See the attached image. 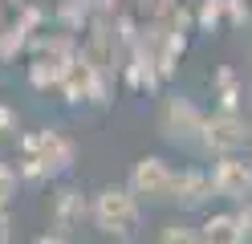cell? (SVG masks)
<instances>
[{
    "mask_svg": "<svg viewBox=\"0 0 252 244\" xmlns=\"http://www.w3.org/2000/svg\"><path fill=\"white\" fill-rule=\"evenodd\" d=\"M73 167V142L61 130H37V135L21 139V163L17 175L25 183H49L61 171Z\"/></svg>",
    "mask_w": 252,
    "mask_h": 244,
    "instance_id": "6da1fadb",
    "label": "cell"
},
{
    "mask_svg": "<svg viewBox=\"0 0 252 244\" xmlns=\"http://www.w3.org/2000/svg\"><path fill=\"white\" fill-rule=\"evenodd\" d=\"M90 216L98 224V232L126 240L138 228V220H143V208H138V195L130 187H102L90 204Z\"/></svg>",
    "mask_w": 252,
    "mask_h": 244,
    "instance_id": "7a4b0ae2",
    "label": "cell"
},
{
    "mask_svg": "<svg viewBox=\"0 0 252 244\" xmlns=\"http://www.w3.org/2000/svg\"><path fill=\"white\" fill-rule=\"evenodd\" d=\"M203 122H208V114H203L191 98H179V94H171L163 102V110H159V130H163V139L175 142V146L203 142Z\"/></svg>",
    "mask_w": 252,
    "mask_h": 244,
    "instance_id": "3957f363",
    "label": "cell"
},
{
    "mask_svg": "<svg viewBox=\"0 0 252 244\" xmlns=\"http://www.w3.org/2000/svg\"><path fill=\"white\" fill-rule=\"evenodd\" d=\"M199 146L208 155L228 159L236 151H244V146H252V126L236 110H216V114H208V122H203V142Z\"/></svg>",
    "mask_w": 252,
    "mask_h": 244,
    "instance_id": "277c9868",
    "label": "cell"
},
{
    "mask_svg": "<svg viewBox=\"0 0 252 244\" xmlns=\"http://www.w3.org/2000/svg\"><path fill=\"white\" fill-rule=\"evenodd\" d=\"M175 175L179 171H171V163L167 159H159V155H143L130 167V187L138 200H147V204H155V200H171L175 195Z\"/></svg>",
    "mask_w": 252,
    "mask_h": 244,
    "instance_id": "5b68a950",
    "label": "cell"
},
{
    "mask_svg": "<svg viewBox=\"0 0 252 244\" xmlns=\"http://www.w3.org/2000/svg\"><path fill=\"white\" fill-rule=\"evenodd\" d=\"M212 183L220 200L232 204H252V163H244L240 155H228L212 167Z\"/></svg>",
    "mask_w": 252,
    "mask_h": 244,
    "instance_id": "8992f818",
    "label": "cell"
},
{
    "mask_svg": "<svg viewBox=\"0 0 252 244\" xmlns=\"http://www.w3.org/2000/svg\"><path fill=\"white\" fill-rule=\"evenodd\" d=\"M86 195L77 191V187H61L57 195H53V208H49V220H53V232L57 236H69V232H77L82 228V220H86Z\"/></svg>",
    "mask_w": 252,
    "mask_h": 244,
    "instance_id": "52a82bcc",
    "label": "cell"
},
{
    "mask_svg": "<svg viewBox=\"0 0 252 244\" xmlns=\"http://www.w3.org/2000/svg\"><path fill=\"white\" fill-rule=\"evenodd\" d=\"M216 195V183H212V171H199V167H187V171H179L175 175V200L179 208H187V211H195V208H203Z\"/></svg>",
    "mask_w": 252,
    "mask_h": 244,
    "instance_id": "ba28073f",
    "label": "cell"
},
{
    "mask_svg": "<svg viewBox=\"0 0 252 244\" xmlns=\"http://www.w3.org/2000/svg\"><path fill=\"white\" fill-rule=\"evenodd\" d=\"M61 94H65V102H90V98L102 94V77H98V65L90 57H73L65 81H61Z\"/></svg>",
    "mask_w": 252,
    "mask_h": 244,
    "instance_id": "9c48e42d",
    "label": "cell"
},
{
    "mask_svg": "<svg viewBox=\"0 0 252 244\" xmlns=\"http://www.w3.org/2000/svg\"><path fill=\"white\" fill-rule=\"evenodd\" d=\"M69 65H73V57H69L61 45H53V49H41V53H37V61L29 65V81H33L37 90L61 86V81H65V73H69Z\"/></svg>",
    "mask_w": 252,
    "mask_h": 244,
    "instance_id": "30bf717a",
    "label": "cell"
},
{
    "mask_svg": "<svg viewBox=\"0 0 252 244\" xmlns=\"http://www.w3.org/2000/svg\"><path fill=\"white\" fill-rule=\"evenodd\" d=\"M199 236H203V244H248L240 211H216V216H208L199 224Z\"/></svg>",
    "mask_w": 252,
    "mask_h": 244,
    "instance_id": "8fae6325",
    "label": "cell"
},
{
    "mask_svg": "<svg viewBox=\"0 0 252 244\" xmlns=\"http://www.w3.org/2000/svg\"><path fill=\"white\" fill-rule=\"evenodd\" d=\"M159 244H203V236H199V228H191V224H167L163 232H159Z\"/></svg>",
    "mask_w": 252,
    "mask_h": 244,
    "instance_id": "7c38bea8",
    "label": "cell"
},
{
    "mask_svg": "<svg viewBox=\"0 0 252 244\" xmlns=\"http://www.w3.org/2000/svg\"><path fill=\"white\" fill-rule=\"evenodd\" d=\"M17 183H21L17 167H8V163H0V211H8L12 195H17Z\"/></svg>",
    "mask_w": 252,
    "mask_h": 244,
    "instance_id": "4fadbf2b",
    "label": "cell"
},
{
    "mask_svg": "<svg viewBox=\"0 0 252 244\" xmlns=\"http://www.w3.org/2000/svg\"><path fill=\"white\" fill-rule=\"evenodd\" d=\"M216 81H220V90H224V98H220V110H236V106H240V90H236L232 70H220Z\"/></svg>",
    "mask_w": 252,
    "mask_h": 244,
    "instance_id": "5bb4252c",
    "label": "cell"
},
{
    "mask_svg": "<svg viewBox=\"0 0 252 244\" xmlns=\"http://www.w3.org/2000/svg\"><path fill=\"white\" fill-rule=\"evenodd\" d=\"M17 126H21V118H17V110L0 102V139H12V135H17Z\"/></svg>",
    "mask_w": 252,
    "mask_h": 244,
    "instance_id": "9a60e30c",
    "label": "cell"
},
{
    "mask_svg": "<svg viewBox=\"0 0 252 244\" xmlns=\"http://www.w3.org/2000/svg\"><path fill=\"white\" fill-rule=\"evenodd\" d=\"M12 240V220H8V211H0V244H8Z\"/></svg>",
    "mask_w": 252,
    "mask_h": 244,
    "instance_id": "2e32d148",
    "label": "cell"
},
{
    "mask_svg": "<svg viewBox=\"0 0 252 244\" xmlns=\"http://www.w3.org/2000/svg\"><path fill=\"white\" fill-rule=\"evenodd\" d=\"M240 220H244V232H248V244H252V204L240 208Z\"/></svg>",
    "mask_w": 252,
    "mask_h": 244,
    "instance_id": "e0dca14e",
    "label": "cell"
},
{
    "mask_svg": "<svg viewBox=\"0 0 252 244\" xmlns=\"http://www.w3.org/2000/svg\"><path fill=\"white\" fill-rule=\"evenodd\" d=\"M33 244H69L65 236H57V232H45V236H37Z\"/></svg>",
    "mask_w": 252,
    "mask_h": 244,
    "instance_id": "ac0fdd59",
    "label": "cell"
},
{
    "mask_svg": "<svg viewBox=\"0 0 252 244\" xmlns=\"http://www.w3.org/2000/svg\"><path fill=\"white\" fill-rule=\"evenodd\" d=\"M114 244H130V240H114Z\"/></svg>",
    "mask_w": 252,
    "mask_h": 244,
    "instance_id": "d6986e66",
    "label": "cell"
},
{
    "mask_svg": "<svg viewBox=\"0 0 252 244\" xmlns=\"http://www.w3.org/2000/svg\"><path fill=\"white\" fill-rule=\"evenodd\" d=\"M248 65H252V61H248Z\"/></svg>",
    "mask_w": 252,
    "mask_h": 244,
    "instance_id": "ffe728a7",
    "label": "cell"
}]
</instances>
